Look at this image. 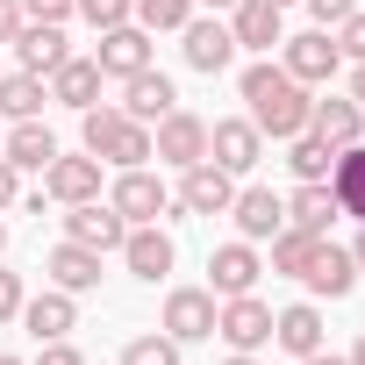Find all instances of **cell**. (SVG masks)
<instances>
[{"label": "cell", "mask_w": 365, "mask_h": 365, "mask_svg": "<svg viewBox=\"0 0 365 365\" xmlns=\"http://www.w3.org/2000/svg\"><path fill=\"white\" fill-rule=\"evenodd\" d=\"M244 108H251V122H258V136H301L308 129V86L287 72V65H251L244 72Z\"/></svg>", "instance_id": "1"}, {"label": "cell", "mask_w": 365, "mask_h": 365, "mask_svg": "<svg viewBox=\"0 0 365 365\" xmlns=\"http://www.w3.org/2000/svg\"><path fill=\"white\" fill-rule=\"evenodd\" d=\"M79 143H86L101 165H122V172L150 158V129L129 122L122 108H86V115H79Z\"/></svg>", "instance_id": "2"}, {"label": "cell", "mask_w": 365, "mask_h": 365, "mask_svg": "<svg viewBox=\"0 0 365 365\" xmlns=\"http://www.w3.org/2000/svg\"><path fill=\"white\" fill-rule=\"evenodd\" d=\"M258 158H265V136H258L251 115H222V122H208V165H222L230 179H244V172H258Z\"/></svg>", "instance_id": "3"}, {"label": "cell", "mask_w": 365, "mask_h": 365, "mask_svg": "<svg viewBox=\"0 0 365 365\" xmlns=\"http://www.w3.org/2000/svg\"><path fill=\"white\" fill-rule=\"evenodd\" d=\"M150 158H158V165H179V172L201 165V158H208V122L187 115V108L158 115V122H150Z\"/></svg>", "instance_id": "4"}, {"label": "cell", "mask_w": 365, "mask_h": 365, "mask_svg": "<svg viewBox=\"0 0 365 365\" xmlns=\"http://www.w3.org/2000/svg\"><path fill=\"white\" fill-rule=\"evenodd\" d=\"M279 65H287L301 86H329L336 65H344V51H336L329 29H301V36H279Z\"/></svg>", "instance_id": "5"}, {"label": "cell", "mask_w": 365, "mask_h": 365, "mask_svg": "<svg viewBox=\"0 0 365 365\" xmlns=\"http://www.w3.org/2000/svg\"><path fill=\"white\" fill-rule=\"evenodd\" d=\"M215 336H222L230 351H265V344H272V308H265L258 294H230V301L215 308Z\"/></svg>", "instance_id": "6"}, {"label": "cell", "mask_w": 365, "mask_h": 365, "mask_svg": "<svg viewBox=\"0 0 365 365\" xmlns=\"http://www.w3.org/2000/svg\"><path fill=\"white\" fill-rule=\"evenodd\" d=\"M108 208L136 230V222H158L165 208H172V194H165V179L158 172H143V165H129L122 179H115V187H108Z\"/></svg>", "instance_id": "7"}, {"label": "cell", "mask_w": 365, "mask_h": 365, "mask_svg": "<svg viewBox=\"0 0 365 365\" xmlns=\"http://www.w3.org/2000/svg\"><path fill=\"white\" fill-rule=\"evenodd\" d=\"M158 329H165L172 344H201V336H215V294H208V287H172Z\"/></svg>", "instance_id": "8"}, {"label": "cell", "mask_w": 365, "mask_h": 365, "mask_svg": "<svg viewBox=\"0 0 365 365\" xmlns=\"http://www.w3.org/2000/svg\"><path fill=\"white\" fill-rule=\"evenodd\" d=\"M230 215H237V237H244V244H272V237L287 230V194H272V187H237Z\"/></svg>", "instance_id": "9"}, {"label": "cell", "mask_w": 365, "mask_h": 365, "mask_svg": "<svg viewBox=\"0 0 365 365\" xmlns=\"http://www.w3.org/2000/svg\"><path fill=\"white\" fill-rule=\"evenodd\" d=\"M43 194L51 201H65V208H79V201H101V158L93 150H79V158H51L43 165Z\"/></svg>", "instance_id": "10"}, {"label": "cell", "mask_w": 365, "mask_h": 365, "mask_svg": "<svg viewBox=\"0 0 365 365\" xmlns=\"http://www.w3.org/2000/svg\"><path fill=\"white\" fill-rule=\"evenodd\" d=\"M179 51H187V65H194V72H208V79H215V72L237 58V36H230V22H222V15H194L187 29H179Z\"/></svg>", "instance_id": "11"}, {"label": "cell", "mask_w": 365, "mask_h": 365, "mask_svg": "<svg viewBox=\"0 0 365 365\" xmlns=\"http://www.w3.org/2000/svg\"><path fill=\"white\" fill-rule=\"evenodd\" d=\"M230 201H237V179L222 172V165H187V179H179V208L187 215H230Z\"/></svg>", "instance_id": "12"}, {"label": "cell", "mask_w": 365, "mask_h": 365, "mask_svg": "<svg viewBox=\"0 0 365 365\" xmlns=\"http://www.w3.org/2000/svg\"><path fill=\"white\" fill-rule=\"evenodd\" d=\"M93 65H101V79H129V72H143V65H150V29H136V22H115V29H101V51H93Z\"/></svg>", "instance_id": "13"}, {"label": "cell", "mask_w": 365, "mask_h": 365, "mask_svg": "<svg viewBox=\"0 0 365 365\" xmlns=\"http://www.w3.org/2000/svg\"><path fill=\"white\" fill-rule=\"evenodd\" d=\"M258 272H265V265H258V244L237 237V244H222V251L208 258V294H215V301H230V294H258Z\"/></svg>", "instance_id": "14"}, {"label": "cell", "mask_w": 365, "mask_h": 365, "mask_svg": "<svg viewBox=\"0 0 365 365\" xmlns=\"http://www.w3.org/2000/svg\"><path fill=\"white\" fill-rule=\"evenodd\" d=\"M301 279H308V294H329V301H344V294L358 287V258H351L344 244H329V237H315V251H308V265H301Z\"/></svg>", "instance_id": "15"}, {"label": "cell", "mask_w": 365, "mask_h": 365, "mask_svg": "<svg viewBox=\"0 0 365 365\" xmlns=\"http://www.w3.org/2000/svg\"><path fill=\"white\" fill-rule=\"evenodd\" d=\"M15 322H22L36 344H58V336H72V329H79V301H72L65 287H43L36 301H22V315H15Z\"/></svg>", "instance_id": "16"}, {"label": "cell", "mask_w": 365, "mask_h": 365, "mask_svg": "<svg viewBox=\"0 0 365 365\" xmlns=\"http://www.w3.org/2000/svg\"><path fill=\"white\" fill-rule=\"evenodd\" d=\"M230 36H237V51H279L287 8H272V0H237L230 8Z\"/></svg>", "instance_id": "17"}, {"label": "cell", "mask_w": 365, "mask_h": 365, "mask_svg": "<svg viewBox=\"0 0 365 365\" xmlns=\"http://www.w3.org/2000/svg\"><path fill=\"white\" fill-rule=\"evenodd\" d=\"M172 108H179V93H172V79H165L158 65H143V72H129V79H122V115H129V122H143V129H150V122H158V115H172Z\"/></svg>", "instance_id": "18"}, {"label": "cell", "mask_w": 365, "mask_h": 365, "mask_svg": "<svg viewBox=\"0 0 365 365\" xmlns=\"http://www.w3.org/2000/svg\"><path fill=\"white\" fill-rule=\"evenodd\" d=\"M65 237H72V244H86V251H122L129 222H122L108 201H79V208L65 215Z\"/></svg>", "instance_id": "19"}, {"label": "cell", "mask_w": 365, "mask_h": 365, "mask_svg": "<svg viewBox=\"0 0 365 365\" xmlns=\"http://www.w3.org/2000/svg\"><path fill=\"white\" fill-rule=\"evenodd\" d=\"M336 215H344V208H336V187H329V179H301V187L287 194V222L308 230V237H329Z\"/></svg>", "instance_id": "20"}, {"label": "cell", "mask_w": 365, "mask_h": 365, "mask_svg": "<svg viewBox=\"0 0 365 365\" xmlns=\"http://www.w3.org/2000/svg\"><path fill=\"white\" fill-rule=\"evenodd\" d=\"M15 51H22V72H36V79H51V72L72 58V43H65V22H22Z\"/></svg>", "instance_id": "21"}, {"label": "cell", "mask_w": 365, "mask_h": 365, "mask_svg": "<svg viewBox=\"0 0 365 365\" xmlns=\"http://www.w3.org/2000/svg\"><path fill=\"white\" fill-rule=\"evenodd\" d=\"M308 129H315L329 150H351V143L365 136V108H358L351 93H336V101H315V108H308Z\"/></svg>", "instance_id": "22"}, {"label": "cell", "mask_w": 365, "mask_h": 365, "mask_svg": "<svg viewBox=\"0 0 365 365\" xmlns=\"http://www.w3.org/2000/svg\"><path fill=\"white\" fill-rule=\"evenodd\" d=\"M122 258H129V272H136V279H150V287H158V279L172 272V258H179V251H172V237H165L158 222H136V230L122 237Z\"/></svg>", "instance_id": "23"}, {"label": "cell", "mask_w": 365, "mask_h": 365, "mask_svg": "<svg viewBox=\"0 0 365 365\" xmlns=\"http://www.w3.org/2000/svg\"><path fill=\"white\" fill-rule=\"evenodd\" d=\"M43 272H51V287H65V294H93L101 287V251H86V244H58L51 258H43Z\"/></svg>", "instance_id": "24"}, {"label": "cell", "mask_w": 365, "mask_h": 365, "mask_svg": "<svg viewBox=\"0 0 365 365\" xmlns=\"http://www.w3.org/2000/svg\"><path fill=\"white\" fill-rule=\"evenodd\" d=\"M272 344H279L287 358H308V351H322V308H315V301H294V308H279V315H272Z\"/></svg>", "instance_id": "25"}, {"label": "cell", "mask_w": 365, "mask_h": 365, "mask_svg": "<svg viewBox=\"0 0 365 365\" xmlns=\"http://www.w3.org/2000/svg\"><path fill=\"white\" fill-rule=\"evenodd\" d=\"M0 158H8L15 172H43V165L58 158V136H51L36 115H29V122H15L8 136H0Z\"/></svg>", "instance_id": "26"}, {"label": "cell", "mask_w": 365, "mask_h": 365, "mask_svg": "<svg viewBox=\"0 0 365 365\" xmlns=\"http://www.w3.org/2000/svg\"><path fill=\"white\" fill-rule=\"evenodd\" d=\"M51 101H65V108L86 115V108L101 101V65H93V58H65V65L51 72Z\"/></svg>", "instance_id": "27"}, {"label": "cell", "mask_w": 365, "mask_h": 365, "mask_svg": "<svg viewBox=\"0 0 365 365\" xmlns=\"http://www.w3.org/2000/svg\"><path fill=\"white\" fill-rule=\"evenodd\" d=\"M329 187H336V208L365 222V143L336 150V165H329Z\"/></svg>", "instance_id": "28"}, {"label": "cell", "mask_w": 365, "mask_h": 365, "mask_svg": "<svg viewBox=\"0 0 365 365\" xmlns=\"http://www.w3.org/2000/svg\"><path fill=\"white\" fill-rule=\"evenodd\" d=\"M43 101H51V86H43L36 72H0V115H8V122L43 115Z\"/></svg>", "instance_id": "29"}, {"label": "cell", "mask_w": 365, "mask_h": 365, "mask_svg": "<svg viewBox=\"0 0 365 365\" xmlns=\"http://www.w3.org/2000/svg\"><path fill=\"white\" fill-rule=\"evenodd\" d=\"M287 165H294V179H329L336 150H329L315 129H301V136H287Z\"/></svg>", "instance_id": "30"}, {"label": "cell", "mask_w": 365, "mask_h": 365, "mask_svg": "<svg viewBox=\"0 0 365 365\" xmlns=\"http://www.w3.org/2000/svg\"><path fill=\"white\" fill-rule=\"evenodd\" d=\"M129 22L150 29V36H158V29H187V22H194V0H136Z\"/></svg>", "instance_id": "31"}, {"label": "cell", "mask_w": 365, "mask_h": 365, "mask_svg": "<svg viewBox=\"0 0 365 365\" xmlns=\"http://www.w3.org/2000/svg\"><path fill=\"white\" fill-rule=\"evenodd\" d=\"M308 251H315V237L287 222V230L272 237V272H287V279H301V265H308Z\"/></svg>", "instance_id": "32"}, {"label": "cell", "mask_w": 365, "mask_h": 365, "mask_svg": "<svg viewBox=\"0 0 365 365\" xmlns=\"http://www.w3.org/2000/svg\"><path fill=\"white\" fill-rule=\"evenodd\" d=\"M122 365H179V344H172L165 329H150V336L122 344Z\"/></svg>", "instance_id": "33"}, {"label": "cell", "mask_w": 365, "mask_h": 365, "mask_svg": "<svg viewBox=\"0 0 365 365\" xmlns=\"http://www.w3.org/2000/svg\"><path fill=\"white\" fill-rule=\"evenodd\" d=\"M72 15H86L93 29H115V22H129V15H136V0H79Z\"/></svg>", "instance_id": "34"}, {"label": "cell", "mask_w": 365, "mask_h": 365, "mask_svg": "<svg viewBox=\"0 0 365 365\" xmlns=\"http://www.w3.org/2000/svg\"><path fill=\"white\" fill-rule=\"evenodd\" d=\"M329 36H336V51H344V58L358 65V58H365V8H351V15H344V22L329 29Z\"/></svg>", "instance_id": "35"}, {"label": "cell", "mask_w": 365, "mask_h": 365, "mask_svg": "<svg viewBox=\"0 0 365 365\" xmlns=\"http://www.w3.org/2000/svg\"><path fill=\"white\" fill-rule=\"evenodd\" d=\"M22 301H29V294H22V272L0 265V322H15V315H22Z\"/></svg>", "instance_id": "36"}, {"label": "cell", "mask_w": 365, "mask_h": 365, "mask_svg": "<svg viewBox=\"0 0 365 365\" xmlns=\"http://www.w3.org/2000/svg\"><path fill=\"white\" fill-rule=\"evenodd\" d=\"M72 8H79V0H22V15H29V22H65Z\"/></svg>", "instance_id": "37"}, {"label": "cell", "mask_w": 365, "mask_h": 365, "mask_svg": "<svg viewBox=\"0 0 365 365\" xmlns=\"http://www.w3.org/2000/svg\"><path fill=\"white\" fill-rule=\"evenodd\" d=\"M358 8V0H308V15H315V29H336L344 15Z\"/></svg>", "instance_id": "38"}, {"label": "cell", "mask_w": 365, "mask_h": 365, "mask_svg": "<svg viewBox=\"0 0 365 365\" xmlns=\"http://www.w3.org/2000/svg\"><path fill=\"white\" fill-rule=\"evenodd\" d=\"M15 201H22V172H15V165H8V158H0V215H8V208H15Z\"/></svg>", "instance_id": "39"}, {"label": "cell", "mask_w": 365, "mask_h": 365, "mask_svg": "<svg viewBox=\"0 0 365 365\" xmlns=\"http://www.w3.org/2000/svg\"><path fill=\"white\" fill-rule=\"evenodd\" d=\"M36 365H86V358H79V351L58 336V344H36Z\"/></svg>", "instance_id": "40"}, {"label": "cell", "mask_w": 365, "mask_h": 365, "mask_svg": "<svg viewBox=\"0 0 365 365\" xmlns=\"http://www.w3.org/2000/svg\"><path fill=\"white\" fill-rule=\"evenodd\" d=\"M22 22H29V15H22V0H0V43H15Z\"/></svg>", "instance_id": "41"}, {"label": "cell", "mask_w": 365, "mask_h": 365, "mask_svg": "<svg viewBox=\"0 0 365 365\" xmlns=\"http://www.w3.org/2000/svg\"><path fill=\"white\" fill-rule=\"evenodd\" d=\"M351 101H358V108H365V58H358V65H351Z\"/></svg>", "instance_id": "42"}, {"label": "cell", "mask_w": 365, "mask_h": 365, "mask_svg": "<svg viewBox=\"0 0 365 365\" xmlns=\"http://www.w3.org/2000/svg\"><path fill=\"white\" fill-rule=\"evenodd\" d=\"M294 365H344V358H329V351H308V358H294Z\"/></svg>", "instance_id": "43"}, {"label": "cell", "mask_w": 365, "mask_h": 365, "mask_svg": "<svg viewBox=\"0 0 365 365\" xmlns=\"http://www.w3.org/2000/svg\"><path fill=\"white\" fill-rule=\"evenodd\" d=\"M222 365H258V351H230V358H222Z\"/></svg>", "instance_id": "44"}, {"label": "cell", "mask_w": 365, "mask_h": 365, "mask_svg": "<svg viewBox=\"0 0 365 365\" xmlns=\"http://www.w3.org/2000/svg\"><path fill=\"white\" fill-rule=\"evenodd\" d=\"M201 8H215V15H230V8H237V0H201Z\"/></svg>", "instance_id": "45"}, {"label": "cell", "mask_w": 365, "mask_h": 365, "mask_svg": "<svg viewBox=\"0 0 365 365\" xmlns=\"http://www.w3.org/2000/svg\"><path fill=\"white\" fill-rule=\"evenodd\" d=\"M351 258H358V265H365V230H358V244H351Z\"/></svg>", "instance_id": "46"}, {"label": "cell", "mask_w": 365, "mask_h": 365, "mask_svg": "<svg viewBox=\"0 0 365 365\" xmlns=\"http://www.w3.org/2000/svg\"><path fill=\"white\" fill-rule=\"evenodd\" d=\"M344 365H365V336H358V351H351V358H344Z\"/></svg>", "instance_id": "47"}, {"label": "cell", "mask_w": 365, "mask_h": 365, "mask_svg": "<svg viewBox=\"0 0 365 365\" xmlns=\"http://www.w3.org/2000/svg\"><path fill=\"white\" fill-rule=\"evenodd\" d=\"M0 365H22V358H15V351H0Z\"/></svg>", "instance_id": "48"}, {"label": "cell", "mask_w": 365, "mask_h": 365, "mask_svg": "<svg viewBox=\"0 0 365 365\" xmlns=\"http://www.w3.org/2000/svg\"><path fill=\"white\" fill-rule=\"evenodd\" d=\"M0 251H8V222H0Z\"/></svg>", "instance_id": "49"}, {"label": "cell", "mask_w": 365, "mask_h": 365, "mask_svg": "<svg viewBox=\"0 0 365 365\" xmlns=\"http://www.w3.org/2000/svg\"><path fill=\"white\" fill-rule=\"evenodd\" d=\"M272 8H294V0H272Z\"/></svg>", "instance_id": "50"}]
</instances>
